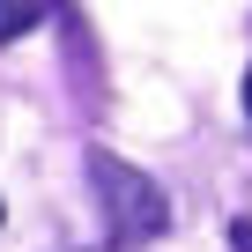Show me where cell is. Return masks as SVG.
Segmentation results:
<instances>
[{
    "label": "cell",
    "mask_w": 252,
    "mask_h": 252,
    "mask_svg": "<svg viewBox=\"0 0 252 252\" xmlns=\"http://www.w3.org/2000/svg\"><path fill=\"white\" fill-rule=\"evenodd\" d=\"M245 111H252V67H245Z\"/></svg>",
    "instance_id": "4"
},
{
    "label": "cell",
    "mask_w": 252,
    "mask_h": 252,
    "mask_svg": "<svg viewBox=\"0 0 252 252\" xmlns=\"http://www.w3.org/2000/svg\"><path fill=\"white\" fill-rule=\"evenodd\" d=\"M23 30H37V0H0V45H15Z\"/></svg>",
    "instance_id": "2"
},
{
    "label": "cell",
    "mask_w": 252,
    "mask_h": 252,
    "mask_svg": "<svg viewBox=\"0 0 252 252\" xmlns=\"http://www.w3.org/2000/svg\"><path fill=\"white\" fill-rule=\"evenodd\" d=\"M230 245H237V252H252V222H237V230H230Z\"/></svg>",
    "instance_id": "3"
},
{
    "label": "cell",
    "mask_w": 252,
    "mask_h": 252,
    "mask_svg": "<svg viewBox=\"0 0 252 252\" xmlns=\"http://www.w3.org/2000/svg\"><path fill=\"white\" fill-rule=\"evenodd\" d=\"M0 222H8V208H0Z\"/></svg>",
    "instance_id": "5"
},
{
    "label": "cell",
    "mask_w": 252,
    "mask_h": 252,
    "mask_svg": "<svg viewBox=\"0 0 252 252\" xmlns=\"http://www.w3.org/2000/svg\"><path fill=\"white\" fill-rule=\"evenodd\" d=\"M89 186H96V208H104V230H111L119 252H134V245H149V237L171 230V200H163V186H156L149 171H134L126 156L89 149Z\"/></svg>",
    "instance_id": "1"
}]
</instances>
